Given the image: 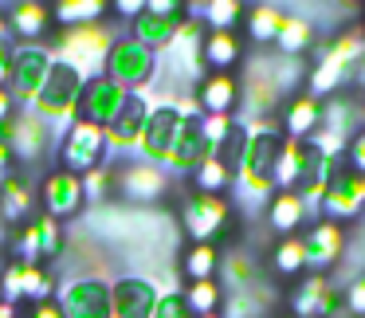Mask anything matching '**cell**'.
I'll use <instances>...</instances> for the list:
<instances>
[{
	"label": "cell",
	"instance_id": "6da1fadb",
	"mask_svg": "<svg viewBox=\"0 0 365 318\" xmlns=\"http://www.w3.org/2000/svg\"><path fill=\"white\" fill-rule=\"evenodd\" d=\"M279 150H283V130H279L275 118L267 122H247V145L244 158H240L236 169V189L244 200H267L275 197V161Z\"/></svg>",
	"mask_w": 365,
	"mask_h": 318
},
{
	"label": "cell",
	"instance_id": "7a4b0ae2",
	"mask_svg": "<svg viewBox=\"0 0 365 318\" xmlns=\"http://www.w3.org/2000/svg\"><path fill=\"white\" fill-rule=\"evenodd\" d=\"M365 59V24L341 28L338 36L326 40V48L318 51V63H310L307 75V91L314 98H330L338 91H346L354 83L357 63Z\"/></svg>",
	"mask_w": 365,
	"mask_h": 318
},
{
	"label": "cell",
	"instance_id": "3957f363",
	"mask_svg": "<svg viewBox=\"0 0 365 318\" xmlns=\"http://www.w3.org/2000/svg\"><path fill=\"white\" fill-rule=\"evenodd\" d=\"M361 126H365V95L354 87H346V91H338V95L322 98V126H318V134L310 138V142H314L326 158L341 161L349 138Z\"/></svg>",
	"mask_w": 365,
	"mask_h": 318
},
{
	"label": "cell",
	"instance_id": "277c9868",
	"mask_svg": "<svg viewBox=\"0 0 365 318\" xmlns=\"http://www.w3.org/2000/svg\"><path fill=\"white\" fill-rule=\"evenodd\" d=\"M283 310L287 318H341L346 314V299H341V287L330 275L307 271L302 279L287 283Z\"/></svg>",
	"mask_w": 365,
	"mask_h": 318
},
{
	"label": "cell",
	"instance_id": "5b68a950",
	"mask_svg": "<svg viewBox=\"0 0 365 318\" xmlns=\"http://www.w3.org/2000/svg\"><path fill=\"white\" fill-rule=\"evenodd\" d=\"M114 43H118V36H114V28L106 24V20L83 24V28H63L56 59H67V63L79 67L87 79H95V75L106 71V56H110Z\"/></svg>",
	"mask_w": 365,
	"mask_h": 318
},
{
	"label": "cell",
	"instance_id": "8992f818",
	"mask_svg": "<svg viewBox=\"0 0 365 318\" xmlns=\"http://www.w3.org/2000/svg\"><path fill=\"white\" fill-rule=\"evenodd\" d=\"M232 220H236V208L228 197H212V193L197 189L181 197V228L192 244H216L232 232Z\"/></svg>",
	"mask_w": 365,
	"mask_h": 318
},
{
	"label": "cell",
	"instance_id": "52a82bcc",
	"mask_svg": "<svg viewBox=\"0 0 365 318\" xmlns=\"http://www.w3.org/2000/svg\"><path fill=\"white\" fill-rule=\"evenodd\" d=\"M83 87H87V75H83L79 67H71L67 59H56L48 83H43V91L36 95L32 111L40 114V118H48V122H63V126H71L75 111H79Z\"/></svg>",
	"mask_w": 365,
	"mask_h": 318
},
{
	"label": "cell",
	"instance_id": "ba28073f",
	"mask_svg": "<svg viewBox=\"0 0 365 318\" xmlns=\"http://www.w3.org/2000/svg\"><path fill=\"white\" fill-rule=\"evenodd\" d=\"M106 158H110L106 130L95 126V122L75 118L71 126H67L63 142H59V169H67V173L83 177V173H91V169L106 165Z\"/></svg>",
	"mask_w": 365,
	"mask_h": 318
},
{
	"label": "cell",
	"instance_id": "9c48e42d",
	"mask_svg": "<svg viewBox=\"0 0 365 318\" xmlns=\"http://www.w3.org/2000/svg\"><path fill=\"white\" fill-rule=\"evenodd\" d=\"M103 75L114 79L118 87H126L130 95H142L153 83V75H158V56H153L150 48H142L138 40H130V36H118V43H114L110 56H106Z\"/></svg>",
	"mask_w": 365,
	"mask_h": 318
},
{
	"label": "cell",
	"instance_id": "30bf717a",
	"mask_svg": "<svg viewBox=\"0 0 365 318\" xmlns=\"http://www.w3.org/2000/svg\"><path fill=\"white\" fill-rule=\"evenodd\" d=\"M318 216L322 220H334V224H354V220H365V177L354 173V169L338 165L322 193V205H318Z\"/></svg>",
	"mask_w": 365,
	"mask_h": 318
},
{
	"label": "cell",
	"instance_id": "8fae6325",
	"mask_svg": "<svg viewBox=\"0 0 365 318\" xmlns=\"http://www.w3.org/2000/svg\"><path fill=\"white\" fill-rule=\"evenodd\" d=\"M181 126H185V114L177 111L173 98L153 103L145 134H142V142H138V158L150 161V165L169 169V158H173V145H177V138H181Z\"/></svg>",
	"mask_w": 365,
	"mask_h": 318
},
{
	"label": "cell",
	"instance_id": "7c38bea8",
	"mask_svg": "<svg viewBox=\"0 0 365 318\" xmlns=\"http://www.w3.org/2000/svg\"><path fill=\"white\" fill-rule=\"evenodd\" d=\"M0 142L9 145L16 161H40V158H48L51 142H56V130L36 111H16L0 126Z\"/></svg>",
	"mask_w": 365,
	"mask_h": 318
},
{
	"label": "cell",
	"instance_id": "4fadbf2b",
	"mask_svg": "<svg viewBox=\"0 0 365 318\" xmlns=\"http://www.w3.org/2000/svg\"><path fill=\"white\" fill-rule=\"evenodd\" d=\"M56 302L63 307V318H114L110 283L98 275H75L59 283Z\"/></svg>",
	"mask_w": 365,
	"mask_h": 318
},
{
	"label": "cell",
	"instance_id": "5bb4252c",
	"mask_svg": "<svg viewBox=\"0 0 365 318\" xmlns=\"http://www.w3.org/2000/svg\"><path fill=\"white\" fill-rule=\"evenodd\" d=\"M51 63H56V56H51L48 48H40V43H20V48H12V98L16 103H24L28 111H32L36 95L43 91V83H48L51 75Z\"/></svg>",
	"mask_w": 365,
	"mask_h": 318
},
{
	"label": "cell",
	"instance_id": "9a60e30c",
	"mask_svg": "<svg viewBox=\"0 0 365 318\" xmlns=\"http://www.w3.org/2000/svg\"><path fill=\"white\" fill-rule=\"evenodd\" d=\"M173 181H169V169L150 165V161H122L114 165V193H122L134 205H153V200L169 197Z\"/></svg>",
	"mask_w": 365,
	"mask_h": 318
},
{
	"label": "cell",
	"instance_id": "2e32d148",
	"mask_svg": "<svg viewBox=\"0 0 365 318\" xmlns=\"http://www.w3.org/2000/svg\"><path fill=\"white\" fill-rule=\"evenodd\" d=\"M302 247H307V271H314V275H334V267H338L349 252V236H346V228L334 224V220H314L302 232Z\"/></svg>",
	"mask_w": 365,
	"mask_h": 318
},
{
	"label": "cell",
	"instance_id": "e0dca14e",
	"mask_svg": "<svg viewBox=\"0 0 365 318\" xmlns=\"http://www.w3.org/2000/svg\"><path fill=\"white\" fill-rule=\"evenodd\" d=\"M263 220L275 232V240H283V236H302V232L314 220H322V216H318V208L307 205L294 189H275V197L263 208Z\"/></svg>",
	"mask_w": 365,
	"mask_h": 318
},
{
	"label": "cell",
	"instance_id": "ac0fdd59",
	"mask_svg": "<svg viewBox=\"0 0 365 318\" xmlns=\"http://www.w3.org/2000/svg\"><path fill=\"white\" fill-rule=\"evenodd\" d=\"M126 98H130V91H126V87H118V83L106 79V75H95V79H87V87H83L75 118L95 122V126H103V130H106V126H110V122L122 114Z\"/></svg>",
	"mask_w": 365,
	"mask_h": 318
},
{
	"label": "cell",
	"instance_id": "d6986e66",
	"mask_svg": "<svg viewBox=\"0 0 365 318\" xmlns=\"http://www.w3.org/2000/svg\"><path fill=\"white\" fill-rule=\"evenodd\" d=\"M40 200H43V212L56 216L59 224L71 220V216L83 212L87 205V193H83V177L67 173V169H51L40 185Z\"/></svg>",
	"mask_w": 365,
	"mask_h": 318
},
{
	"label": "cell",
	"instance_id": "ffe728a7",
	"mask_svg": "<svg viewBox=\"0 0 365 318\" xmlns=\"http://www.w3.org/2000/svg\"><path fill=\"white\" fill-rule=\"evenodd\" d=\"M158 283L145 275H122L110 283V302H114V318H153L158 310Z\"/></svg>",
	"mask_w": 365,
	"mask_h": 318
},
{
	"label": "cell",
	"instance_id": "44dd1931",
	"mask_svg": "<svg viewBox=\"0 0 365 318\" xmlns=\"http://www.w3.org/2000/svg\"><path fill=\"white\" fill-rule=\"evenodd\" d=\"M150 111H153V103H150V95H130L126 98V106H122V114L106 126V145H110V153H130V150H138V142H142V134H145V122H150Z\"/></svg>",
	"mask_w": 365,
	"mask_h": 318
},
{
	"label": "cell",
	"instance_id": "7402d4cb",
	"mask_svg": "<svg viewBox=\"0 0 365 318\" xmlns=\"http://www.w3.org/2000/svg\"><path fill=\"white\" fill-rule=\"evenodd\" d=\"M279 130H283V138H294V142H310V138L318 134V126H322V98H314L310 91H299V95H291L283 103V111H279Z\"/></svg>",
	"mask_w": 365,
	"mask_h": 318
},
{
	"label": "cell",
	"instance_id": "603a6c76",
	"mask_svg": "<svg viewBox=\"0 0 365 318\" xmlns=\"http://www.w3.org/2000/svg\"><path fill=\"white\" fill-rule=\"evenodd\" d=\"M208 158H216V153L205 138V114H200V118H185L181 138H177V145H173V158H169V173L192 177Z\"/></svg>",
	"mask_w": 365,
	"mask_h": 318
},
{
	"label": "cell",
	"instance_id": "cb8c5ba5",
	"mask_svg": "<svg viewBox=\"0 0 365 318\" xmlns=\"http://www.w3.org/2000/svg\"><path fill=\"white\" fill-rule=\"evenodd\" d=\"M192 95H197V103H200V114H232V118H236V111H240V79L236 75L208 71L205 79L192 87Z\"/></svg>",
	"mask_w": 365,
	"mask_h": 318
},
{
	"label": "cell",
	"instance_id": "d4e9b609",
	"mask_svg": "<svg viewBox=\"0 0 365 318\" xmlns=\"http://www.w3.org/2000/svg\"><path fill=\"white\" fill-rule=\"evenodd\" d=\"M283 24H287V9H283V4H271V0L247 4V12H244V40L255 43V48H275Z\"/></svg>",
	"mask_w": 365,
	"mask_h": 318
},
{
	"label": "cell",
	"instance_id": "484cf974",
	"mask_svg": "<svg viewBox=\"0 0 365 318\" xmlns=\"http://www.w3.org/2000/svg\"><path fill=\"white\" fill-rule=\"evenodd\" d=\"M185 20L189 16H158V12L145 9L142 16L130 24V40H138L142 48H150L153 56H161V51L173 48V40H177V32H181Z\"/></svg>",
	"mask_w": 365,
	"mask_h": 318
},
{
	"label": "cell",
	"instance_id": "4316f807",
	"mask_svg": "<svg viewBox=\"0 0 365 318\" xmlns=\"http://www.w3.org/2000/svg\"><path fill=\"white\" fill-rule=\"evenodd\" d=\"M283 294L263 279V283L247 287V291H232L224 294V307H220V318H267L275 310V302Z\"/></svg>",
	"mask_w": 365,
	"mask_h": 318
},
{
	"label": "cell",
	"instance_id": "83f0119b",
	"mask_svg": "<svg viewBox=\"0 0 365 318\" xmlns=\"http://www.w3.org/2000/svg\"><path fill=\"white\" fill-rule=\"evenodd\" d=\"M244 32H208L205 36V71L232 75L247 59Z\"/></svg>",
	"mask_w": 365,
	"mask_h": 318
},
{
	"label": "cell",
	"instance_id": "f1b7e54d",
	"mask_svg": "<svg viewBox=\"0 0 365 318\" xmlns=\"http://www.w3.org/2000/svg\"><path fill=\"white\" fill-rule=\"evenodd\" d=\"M4 16H9L12 36H20L24 43H36L51 24H56L51 4H43V0H16V4H9V9H4Z\"/></svg>",
	"mask_w": 365,
	"mask_h": 318
},
{
	"label": "cell",
	"instance_id": "f546056e",
	"mask_svg": "<svg viewBox=\"0 0 365 318\" xmlns=\"http://www.w3.org/2000/svg\"><path fill=\"white\" fill-rule=\"evenodd\" d=\"M220 287H224V294H232V291H247V287H255V283H263V267H259V260H255L252 252H244V247H232V252H224V260H220Z\"/></svg>",
	"mask_w": 365,
	"mask_h": 318
},
{
	"label": "cell",
	"instance_id": "4dcf8cb0",
	"mask_svg": "<svg viewBox=\"0 0 365 318\" xmlns=\"http://www.w3.org/2000/svg\"><path fill=\"white\" fill-rule=\"evenodd\" d=\"M32 200H36V189L32 181L9 173L0 181V220H12V224H28L32 220Z\"/></svg>",
	"mask_w": 365,
	"mask_h": 318
},
{
	"label": "cell",
	"instance_id": "1f68e13d",
	"mask_svg": "<svg viewBox=\"0 0 365 318\" xmlns=\"http://www.w3.org/2000/svg\"><path fill=\"white\" fill-rule=\"evenodd\" d=\"M271 275L283 279V283H294V279L307 275V247H302V236H283L271 244Z\"/></svg>",
	"mask_w": 365,
	"mask_h": 318
},
{
	"label": "cell",
	"instance_id": "d6a6232c",
	"mask_svg": "<svg viewBox=\"0 0 365 318\" xmlns=\"http://www.w3.org/2000/svg\"><path fill=\"white\" fill-rule=\"evenodd\" d=\"M314 40H318L314 24H310L307 16H294V12H287V24H283V32H279V40H275V51H279V56L307 59L310 51H314Z\"/></svg>",
	"mask_w": 365,
	"mask_h": 318
},
{
	"label": "cell",
	"instance_id": "836d02e7",
	"mask_svg": "<svg viewBox=\"0 0 365 318\" xmlns=\"http://www.w3.org/2000/svg\"><path fill=\"white\" fill-rule=\"evenodd\" d=\"M220 244H189L181 255V271L189 275V283H205V279H216L220 275Z\"/></svg>",
	"mask_w": 365,
	"mask_h": 318
},
{
	"label": "cell",
	"instance_id": "e575fe53",
	"mask_svg": "<svg viewBox=\"0 0 365 318\" xmlns=\"http://www.w3.org/2000/svg\"><path fill=\"white\" fill-rule=\"evenodd\" d=\"M106 12H110L106 0H59V4H51V16H56V24H63V28L98 24V20H106Z\"/></svg>",
	"mask_w": 365,
	"mask_h": 318
},
{
	"label": "cell",
	"instance_id": "d590c367",
	"mask_svg": "<svg viewBox=\"0 0 365 318\" xmlns=\"http://www.w3.org/2000/svg\"><path fill=\"white\" fill-rule=\"evenodd\" d=\"M192 181V189L197 193H212V197H228L232 189H236V169L232 165H224L220 158H208L205 165L197 169V173L189 177Z\"/></svg>",
	"mask_w": 365,
	"mask_h": 318
},
{
	"label": "cell",
	"instance_id": "8d00e7d4",
	"mask_svg": "<svg viewBox=\"0 0 365 318\" xmlns=\"http://www.w3.org/2000/svg\"><path fill=\"white\" fill-rule=\"evenodd\" d=\"M244 12H247L244 0H208L205 9H200V24L208 32H240Z\"/></svg>",
	"mask_w": 365,
	"mask_h": 318
},
{
	"label": "cell",
	"instance_id": "74e56055",
	"mask_svg": "<svg viewBox=\"0 0 365 318\" xmlns=\"http://www.w3.org/2000/svg\"><path fill=\"white\" fill-rule=\"evenodd\" d=\"M16 263H20V260H16ZM56 291H59V279L51 275L43 263H20V299L43 302V299H51Z\"/></svg>",
	"mask_w": 365,
	"mask_h": 318
},
{
	"label": "cell",
	"instance_id": "f35d334b",
	"mask_svg": "<svg viewBox=\"0 0 365 318\" xmlns=\"http://www.w3.org/2000/svg\"><path fill=\"white\" fill-rule=\"evenodd\" d=\"M185 302H189V310H192L197 318H212V314H220V307H224V287H220V279L189 283V287H185Z\"/></svg>",
	"mask_w": 365,
	"mask_h": 318
},
{
	"label": "cell",
	"instance_id": "ab89813d",
	"mask_svg": "<svg viewBox=\"0 0 365 318\" xmlns=\"http://www.w3.org/2000/svg\"><path fill=\"white\" fill-rule=\"evenodd\" d=\"M302 161H307V142L283 138V150H279V161H275V189H294L299 185Z\"/></svg>",
	"mask_w": 365,
	"mask_h": 318
},
{
	"label": "cell",
	"instance_id": "60d3db41",
	"mask_svg": "<svg viewBox=\"0 0 365 318\" xmlns=\"http://www.w3.org/2000/svg\"><path fill=\"white\" fill-rule=\"evenodd\" d=\"M12 247H16V260L20 263H43V232H40V220H36V216L16 228Z\"/></svg>",
	"mask_w": 365,
	"mask_h": 318
},
{
	"label": "cell",
	"instance_id": "b9f144b4",
	"mask_svg": "<svg viewBox=\"0 0 365 318\" xmlns=\"http://www.w3.org/2000/svg\"><path fill=\"white\" fill-rule=\"evenodd\" d=\"M40 220V232H43V263H51V260H59L63 255V244H67V236H63V224L56 220V216H36Z\"/></svg>",
	"mask_w": 365,
	"mask_h": 318
},
{
	"label": "cell",
	"instance_id": "7bdbcfd3",
	"mask_svg": "<svg viewBox=\"0 0 365 318\" xmlns=\"http://www.w3.org/2000/svg\"><path fill=\"white\" fill-rule=\"evenodd\" d=\"M83 193H87V200H106L114 193V165H98L91 169V173H83Z\"/></svg>",
	"mask_w": 365,
	"mask_h": 318
},
{
	"label": "cell",
	"instance_id": "ee69618b",
	"mask_svg": "<svg viewBox=\"0 0 365 318\" xmlns=\"http://www.w3.org/2000/svg\"><path fill=\"white\" fill-rule=\"evenodd\" d=\"M236 122L240 118H232V114H205V138H208V145H212V153L224 150V142L232 138Z\"/></svg>",
	"mask_w": 365,
	"mask_h": 318
},
{
	"label": "cell",
	"instance_id": "f6af8a7d",
	"mask_svg": "<svg viewBox=\"0 0 365 318\" xmlns=\"http://www.w3.org/2000/svg\"><path fill=\"white\" fill-rule=\"evenodd\" d=\"M153 318H197V314H192L189 302H185V291H161Z\"/></svg>",
	"mask_w": 365,
	"mask_h": 318
},
{
	"label": "cell",
	"instance_id": "bcb514c9",
	"mask_svg": "<svg viewBox=\"0 0 365 318\" xmlns=\"http://www.w3.org/2000/svg\"><path fill=\"white\" fill-rule=\"evenodd\" d=\"M341 299H346V314L349 318H365V275H354L341 287Z\"/></svg>",
	"mask_w": 365,
	"mask_h": 318
},
{
	"label": "cell",
	"instance_id": "7dc6e473",
	"mask_svg": "<svg viewBox=\"0 0 365 318\" xmlns=\"http://www.w3.org/2000/svg\"><path fill=\"white\" fill-rule=\"evenodd\" d=\"M341 165H346V169H354V173H361V177H365V126L357 130L354 138H349L346 153H341Z\"/></svg>",
	"mask_w": 365,
	"mask_h": 318
},
{
	"label": "cell",
	"instance_id": "c3c4849f",
	"mask_svg": "<svg viewBox=\"0 0 365 318\" xmlns=\"http://www.w3.org/2000/svg\"><path fill=\"white\" fill-rule=\"evenodd\" d=\"M110 12H114V16H122V20H130V24H134V20L145 12V0H114V4H110Z\"/></svg>",
	"mask_w": 365,
	"mask_h": 318
},
{
	"label": "cell",
	"instance_id": "681fc988",
	"mask_svg": "<svg viewBox=\"0 0 365 318\" xmlns=\"http://www.w3.org/2000/svg\"><path fill=\"white\" fill-rule=\"evenodd\" d=\"M145 9L158 12V16H185V12H189L181 0H145Z\"/></svg>",
	"mask_w": 365,
	"mask_h": 318
},
{
	"label": "cell",
	"instance_id": "f907efd6",
	"mask_svg": "<svg viewBox=\"0 0 365 318\" xmlns=\"http://www.w3.org/2000/svg\"><path fill=\"white\" fill-rule=\"evenodd\" d=\"M28 318H63V307H59L56 299L32 302V310H28Z\"/></svg>",
	"mask_w": 365,
	"mask_h": 318
},
{
	"label": "cell",
	"instance_id": "816d5d0a",
	"mask_svg": "<svg viewBox=\"0 0 365 318\" xmlns=\"http://www.w3.org/2000/svg\"><path fill=\"white\" fill-rule=\"evenodd\" d=\"M12 83V43H0V87Z\"/></svg>",
	"mask_w": 365,
	"mask_h": 318
},
{
	"label": "cell",
	"instance_id": "f5cc1de1",
	"mask_svg": "<svg viewBox=\"0 0 365 318\" xmlns=\"http://www.w3.org/2000/svg\"><path fill=\"white\" fill-rule=\"evenodd\" d=\"M16 114V98H12V91L9 87H0V126Z\"/></svg>",
	"mask_w": 365,
	"mask_h": 318
},
{
	"label": "cell",
	"instance_id": "db71d44e",
	"mask_svg": "<svg viewBox=\"0 0 365 318\" xmlns=\"http://www.w3.org/2000/svg\"><path fill=\"white\" fill-rule=\"evenodd\" d=\"M0 318H20V307H16V302H4V299H0Z\"/></svg>",
	"mask_w": 365,
	"mask_h": 318
},
{
	"label": "cell",
	"instance_id": "11a10c76",
	"mask_svg": "<svg viewBox=\"0 0 365 318\" xmlns=\"http://www.w3.org/2000/svg\"><path fill=\"white\" fill-rule=\"evenodd\" d=\"M12 161H16V158H12V150H9L4 142H0V173H4V169H9Z\"/></svg>",
	"mask_w": 365,
	"mask_h": 318
},
{
	"label": "cell",
	"instance_id": "9f6ffc18",
	"mask_svg": "<svg viewBox=\"0 0 365 318\" xmlns=\"http://www.w3.org/2000/svg\"><path fill=\"white\" fill-rule=\"evenodd\" d=\"M9 32H12V28H9V16H4V9H0V43H9Z\"/></svg>",
	"mask_w": 365,
	"mask_h": 318
},
{
	"label": "cell",
	"instance_id": "6f0895ef",
	"mask_svg": "<svg viewBox=\"0 0 365 318\" xmlns=\"http://www.w3.org/2000/svg\"><path fill=\"white\" fill-rule=\"evenodd\" d=\"M267 318H279V314H267Z\"/></svg>",
	"mask_w": 365,
	"mask_h": 318
},
{
	"label": "cell",
	"instance_id": "680465c9",
	"mask_svg": "<svg viewBox=\"0 0 365 318\" xmlns=\"http://www.w3.org/2000/svg\"><path fill=\"white\" fill-rule=\"evenodd\" d=\"M212 318H220V314H212Z\"/></svg>",
	"mask_w": 365,
	"mask_h": 318
},
{
	"label": "cell",
	"instance_id": "91938a15",
	"mask_svg": "<svg viewBox=\"0 0 365 318\" xmlns=\"http://www.w3.org/2000/svg\"><path fill=\"white\" fill-rule=\"evenodd\" d=\"M361 24H365V20H361Z\"/></svg>",
	"mask_w": 365,
	"mask_h": 318
}]
</instances>
